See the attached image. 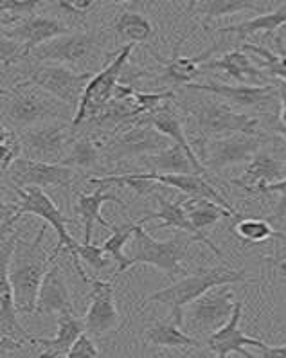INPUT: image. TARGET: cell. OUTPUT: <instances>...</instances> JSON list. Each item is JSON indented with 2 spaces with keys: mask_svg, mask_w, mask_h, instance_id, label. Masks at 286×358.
Returning <instances> with one entry per match:
<instances>
[{
  "mask_svg": "<svg viewBox=\"0 0 286 358\" xmlns=\"http://www.w3.org/2000/svg\"><path fill=\"white\" fill-rule=\"evenodd\" d=\"M182 207H184L185 215L191 220V224L203 232L206 229L213 227L218 224L222 218H238V213H232L227 207L220 206L218 202L209 199H202V196H187L182 200Z\"/></svg>",
  "mask_w": 286,
  "mask_h": 358,
  "instance_id": "27",
  "label": "cell"
},
{
  "mask_svg": "<svg viewBox=\"0 0 286 358\" xmlns=\"http://www.w3.org/2000/svg\"><path fill=\"white\" fill-rule=\"evenodd\" d=\"M89 308L85 312V328L92 337H103L119 326L117 306L114 299V285L101 279H90Z\"/></svg>",
  "mask_w": 286,
  "mask_h": 358,
  "instance_id": "16",
  "label": "cell"
},
{
  "mask_svg": "<svg viewBox=\"0 0 286 358\" xmlns=\"http://www.w3.org/2000/svg\"><path fill=\"white\" fill-rule=\"evenodd\" d=\"M4 180H8L13 189H26V187H71L74 180V168L56 162H43V160L20 157L11 164V168L2 173Z\"/></svg>",
  "mask_w": 286,
  "mask_h": 358,
  "instance_id": "13",
  "label": "cell"
},
{
  "mask_svg": "<svg viewBox=\"0 0 286 358\" xmlns=\"http://www.w3.org/2000/svg\"><path fill=\"white\" fill-rule=\"evenodd\" d=\"M247 281L245 270H234L229 266H200L190 275H184L180 281H175L171 287L148 295L146 303H159L169 308V319L184 328V308L193 301L202 297L206 292L222 285H236Z\"/></svg>",
  "mask_w": 286,
  "mask_h": 358,
  "instance_id": "4",
  "label": "cell"
},
{
  "mask_svg": "<svg viewBox=\"0 0 286 358\" xmlns=\"http://www.w3.org/2000/svg\"><path fill=\"white\" fill-rule=\"evenodd\" d=\"M266 137L263 134H229L220 135V137H210V139H196L194 148L196 155L203 162L207 169L229 168V166L245 164L252 159L257 152H261V146L265 144Z\"/></svg>",
  "mask_w": 286,
  "mask_h": 358,
  "instance_id": "11",
  "label": "cell"
},
{
  "mask_svg": "<svg viewBox=\"0 0 286 358\" xmlns=\"http://www.w3.org/2000/svg\"><path fill=\"white\" fill-rule=\"evenodd\" d=\"M143 225L144 224L139 220V227L135 229V234L131 238L134 256L130 257V268L135 265H150L164 272L171 279L184 275V259L190 252L191 243H194L193 236L187 232H182L169 240H157Z\"/></svg>",
  "mask_w": 286,
  "mask_h": 358,
  "instance_id": "5",
  "label": "cell"
},
{
  "mask_svg": "<svg viewBox=\"0 0 286 358\" xmlns=\"http://www.w3.org/2000/svg\"><path fill=\"white\" fill-rule=\"evenodd\" d=\"M173 141L164 134H160L153 124L148 122H135L131 127L122 128L112 135L105 148V157L110 160L144 159L148 155L164 150Z\"/></svg>",
  "mask_w": 286,
  "mask_h": 358,
  "instance_id": "14",
  "label": "cell"
},
{
  "mask_svg": "<svg viewBox=\"0 0 286 358\" xmlns=\"http://www.w3.org/2000/svg\"><path fill=\"white\" fill-rule=\"evenodd\" d=\"M202 71H222L241 85H266L270 78L243 51H231L218 59H207L202 64Z\"/></svg>",
  "mask_w": 286,
  "mask_h": 358,
  "instance_id": "23",
  "label": "cell"
},
{
  "mask_svg": "<svg viewBox=\"0 0 286 358\" xmlns=\"http://www.w3.org/2000/svg\"><path fill=\"white\" fill-rule=\"evenodd\" d=\"M279 87V97H281V112H279V127L286 128V83L281 81Z\"/></svg>",
  "mask_w": 286,
  "mask_h": 358,
  "instance_id": "44",
  "label": "cell"
},
{
  "mask_svg": "<svg viewBox=\"0 0 286 358\" xmlns=\"http://www.w3.org/2000/svg\"><path fill=\"white\" fill-rule=\"evenodd\" d=\"M94 72H81L59 64H36L27 69L26 80L78 110Z\"/></svg>",
  "mask_w": 286,
  "mask_h": 358,
  "instance_id": "12",
  "label": "cell"
},
{
  "mask_svg": "<svg viewBox=\"0 0 286 358\" xmlns=\"http://www.w3.org/2000/svg\"><path fill=\"white\" fill-rule=\"evenodd\" d=\"M259 357L263 358H286V345H269L261 350Z\"/></svg>",
  "mask_w": 286,
  "mask_h": 358,
  "instance_id": "43",
  "label": "cell"
},
{
  "mask_svg": "<svg viewBox=\"0 0 286 358\" xmlns=\"http://www.w3.org/2000/svg\"><path fill=\"white\" fill-rule=\"evenodd\" d=\"M101 56V43L97 34L69 33L36 47L29 58L38 64H59L81 72H94Z\"/></svg>",
  "mask_w": 286,
  "mask_h": 358,
  "instance_id": "8",
  "label": "cell"
},
{
  "mask_svg": "<svg viewBox=\"0 0 286 358\" xmlns=\"http://www.w3.org/2000/svg\"><path fill=\"white\" fill-rule=\"evenodd\" d=\"M270 263H273L276 265V268L279 270V274H281L283 281L286 282V257H281V259H272V257H266Z\"/></svg>",
  "mask_w": 286,
  "mask_h": 358,
  "instance_id": "45",
  "label": "cell"
},
{
  "mask_svg": "<svg viewBox=\"0 0 286 358\" xmlns=\"http://www.w3.org/2000/svg\"><path fill=\"white\" fill-rule=\"evenodd\" d=\"M134 47L135 43H127L124 47H121V51L112 55L108 65L90 78L83 97H81L80 106L76 110V115H74V121H72L74 128L97 117L112 103L115 96V89H117L119 81H121L124 67L128 65Z\"/></svg>",
  "mask_w": 286,
  "mask_h": 358,
  "instance_id": "9",
  "label": "cell"
},
{
  "mask_svg": "<svg viewBox=\"0 0 286 358\" xmlns=\"http://www.w3.org/2000/svg\"><path fill=\"white\" fill-rule=\"evenodd\" d=\"M27 58H29V56H27L26 49H24V45H22L20 42L2 34V67H4V71Z\"/></svg>",
  "mask_w": 286,
  "mask_h": 358,
  "instance_id": "39",
  "label": "cell"
},
{
  "mask_svg": "<svg viewBox=\"0 0 286 358\" xmlns=\"http://www.w3.org/2000/svg\"><path fill=\"white\" fill-rule=\"evenodd\" d=\"M144 160L159 173H196L200 175L190 153L177 143H171L168 148L153 153V155L144 157Z\"/></svg>",
  "mask_w": 286,
  "mask_h": 358,
  "instance_id": "28",
  "label": "cell"
},
{
  "mask_svg": "<svg viewBox=\"0 0 286 358\" xmlns=\"http://www.w3.org/2000/svg\"><path fill=\"white\" fill-rule=\"evenodd\" d=\"M74 106L27 80L2 89V122L18 131L55 119L74 121Z\"/></svg>",
  "mask_w": 286,
  "mask_h": 358,
  "instance_id": "2",
  "label": "cell"
},
{
  "mask_svg": "<svg viewBox=\"0 0 286 358\" xmlns=\"http://www.w3.org/2000/svg\"><path fill=\"white\" fill-rule=\"evenodd\" d=\"M185 89L193 92H203L216 96L223 101H229L236 106H259L273 101L276 94H279L278 85H229L222 81H209V83H190Z\"/></svg>",
  "mask_w": 286,
  "mask_h": 358,
  "instance_id": "17",
  "label": "cell"
},
{
  "mask_svg": "<svg viewBox=\"0 0 286 358\" xmlns=\"http://www.w3.org/2000/svg\"><path fill=\"white\" fill-rule=\"evenodd\" d=\"M187 36H190V34H184V36L178 40L177 45H175V49H173L171 58L169 59H162L155 51H152V49H150V52L155 56L157 62H159V64L164 67L166 80L171 81L173 85H180V87H185V85L193 83L194 78H196L198 74H200V71H202L203 62H207V58H209V56L213 55L216 49V47L213 45L210 49H207V51L202 52L200 56H180L178 55V51H180L182 42H184Z\"/></svg>",
  "mask_w": 286,
  "mask_h": 358,
  "instance_id": "25",
  "label": "cell"
},
{
  "mask_svg": "<svg viewBox=\"0 0 286 358\" xmlns=\"http://www.w3.org/2000/svg\"><path fill=\"white\" fill-rule=\"evenodd\" d=\"M103 0H58V6L64 9L65 13L76 15V17H85L96 11L101 6Z\"/></svg>",
  "mask_w": 286,
  "mask_h": 358,
  "instance_id": "42",
  "label": "cell"
},
{
  "mask_svg": "<svg viewBox=\"0 0 286 358\" xmlns=\"http://www.w3.org/2000/svg\"><path fill=\"white\" fill-rule=\"evenodd\" d=\"M241 313H243V303H241V301H236L234 312H232L231 319H229L222 328L215 329V331L209 335V338H207L209 350L218 358H227L229 355L232 353H238L245 358H256V355L247 351V345H252V348H257V350H263L266 345L265 342L259 341V338L247 337V335L241 331Z\"/></svg>",
  "mask_w": 286,
  "mask_h": 358,
  "instance_id": "18",
  "label": "cell"
},
{
  "mask_svg": "<svg viewBox=\"0 0 286 358\" xmlns=\"http://www.w3.org/2000/svg\"><path fill=\"white\" fill-rule=\"evenodd\" d=\"M216 99L198 97V99H193V103L184 105V110L190 115V121L200 131L198 139H210V137L238 134V131L261 135L259 121L256 117L240 114V112L232 110L229 103L216 101Z\"/></svg>",
  "mask_w": 286,
  "mask_h": 358,
  "instance_id": "6",
  "label": "cell"
},
{
  "mask_svg": "<svg viewBox=\"0 0 286 358\" xmlns=\"http://www.w3.org/2000/svg\"><path fill=\"white\" fill-rule=\"evenodd\" d=\"M0 150H2V173L8 171L15 160L24 155L20 134L4 122H2V130H0Z\"/></svg>",
  "mask_w": 286,
  "mask_h": 358,
  "instance_id": "36",
  "label": "cell"
},
{
  "mask_svg": "<svg viewBox=\"0 0 286 358\" xmlns=\"http://www.w3.org/2000/svg\"><path fill=\"white\" fill-rule=\"evenodd\" d=\"M114 31L124 43H144L153 36L152 22L139 13L119 15Z\"/></svg>",
  "mask_w": 286,
  "mask_h": 358,
  "instance_id": "33",
  "label": "cell"
},
{
  "mask_svg": "<svg viewBox=\"0 0 286 358\" xmlns=\"http://www.w3.org/2000/svg\"><path fill=\"white\" fill-rule=\"evenodd\" d=\"M106 202H114V203H119V206H124L121 196H117V194L112 191V187L108 186H96L94 193L78 194L74 209H76V215L80 216L81 222H83L85 225L83 241H92V229L96 224H99L101 227L112 229V225H110L108 222L101 216V207L103 203Z\"/></svg>",
  "mask_w": 286,
  "mask_h": 358,
  "instance_id": "26",
  "label": "cell"
},
{
  "mask_svg": "<svg viewBox=\"0 0 286 358\" xmlns=\"http://www.w3.org/2000/svg\"><path fill=\"white\" fill-rule=\"evenodd\" d=\"M43 238L45 227H40L33 241L18 240L17 249L9 262V279L13 285L15 303L22 315H34L43 278L52 262L64 250L56 245L51 254H45Z\"/></svg>",
  "mask_w": 286,
  "mask_h": 358,
  "instance_id": "1",
  "label": "cell"
},
{
  "mask_svg": "<svg viewBox=\"0 0 286 358\" xmlns=\"http://www.w3.org/2000/svg\"><path fill=\"white\" fill-rule=\"evenodd\" d=\"M78 256H80L81 262H85L87 265H90L96 270H105L110 263V256L103 250V247L94 245L92 241H83V243H80V247H78Z\"/></svg>",
  "mask_w": 286,
  "mask_h": 358,
  "instance_id": "38",
  "label": "cell"
},
{
  "mask_svg": "<svg viewBox=\"0 0 286 358\" xmlns=\"http://www.w3.org/2000/svg\"><path fill=\"white\" fill-rule=\"evenodd\" d=\"M69 33H72V31L65 26L64 22L51 17H36V15H29V17L22 18L20 22H17L13 26L2 27V34L20 42L24 49H26L27 56H31V52L36 47L42 45V43L51 42V40Z\"/></svg>",
  "mask_w": 286,
  "mask_h": 358,
  "instance_id": "19",
  "label": "cell"
},
{
  "mask_svg": "<svg viewBox=\"0 0 286 358\" xmlns=\"http://www.w3.org/2000/svg\"><path fill=\"white\" fill-rule=\"evenodd\" d=\"M115 4H124V2H130V0H114Z\"/></svg>",
  "mask_w": 286,
  "mask_h": 358,
  "instance_id": "48",
  "label": "cell"
},
{
  "mask_svg": "<svg viewBox=\"0 0 286 358\" xmlns=\"http://www.w3.org/2000/svg\"><path fill=\"white\" fill-rule=\"evenodd\" d=\"M281 178H285V162L266 152H257L247 162L241 178H232L231 184L241 187L247 193H261L263 187Z\"/></svg>",
  "mask_w": 286,
  "mask_h": 358,
  "instance_id": "22",
  "label": "cell"
},
{
  "mask_svg": "<svg viewBox=\"0 0 286 358\" xmlns=\"http://www.w3.org/2000/svg\"><path fill=\"white\" fill-rule=\"evenodd\" d=\"M198 2H200V0H190V2H187V15L193 13L194 9H196Z\"/></svg>",
  "mask_w": 286,
  "mask_h": 358,
  "instance_id": "46",
  "label": "cell"
},
{
  "mask_svg": "<svg viewBox=\"0 0 286 358\" xmlns=\"http://www.w3.org/2000/svg\"><path fill=\"white\" fill-rule=\"evenodd\" d=\"M196 11L198 15H202L203 26H207V22L215 20V18L231 17V15L241 13V11L265 13L263 8L257 6V0H200Z\"/></svg>",
  "mask_w": 286,
  "mask_h": 358,
  "instance_id": "32",
  "label": "cell"
},
{
  "mask_svg": "<svg viewBox=\"0 0 286 358\" xmlns=\"http://www.w3.org/2000/svg\"><path fill=\"white\" fill-rule=\"evenodd\" d=\"M278 131H279V134H281V135H283V139H285V141H286V128L279 127V124H278Z\"/></svg>",
  "mask_w": 286,
  "mask_h": 358,
  "instance_id": "47",
  "label": "cell"
},
{
  "mask_svg": "<svg viewBox=\"0 0 286 358\" xmlns=\"http://www.w3.org/2000/svg\"><path fill=\"white\" fill-rule=\"evenodd\" d=\"M234 304V292L231 290V285H222L206 292L202 297L185 306V322L200 331H215L231 319Z\"/></svg>",
  "mask_w": 286,
  "mask_h": 358,
  "instance_id": "15",
  "label": "cell"
},
{
  "mask_svg": "<svg viewBox=\"0 0 286 358\" xmlns=\"http://www.w3.org/2000/svg\"><path fill=\"white\" fill-rule=\"evenodd\" d=\"M83 331H87V328H85V320L78 319L76 313H58L55 337H33L31 344H36L42 348V353H40L42 357H67L72 344L78 341V337H80Z\"/></svg>",
  "mask_w": 286,
  "mask_h": 358,
  "instance_id": "24",
  "label": "cell"
},
{
  "mask_svg": "<svg viewBox=\"0 0 286 358\" xmlns=\"http://www.w3.org/2000/svg\"><path fill=\"white\" fill-rule=\"evenodd\" d=\"M146 338L152 342L157 348H175V350H182V348H198L200 342L193 338L191 335L182 329L173 319L168 322H155L152 328L146 329Z\"/></svg>",
  "mask_w": 286,
  "mask_h": 358,
  "instance_id": "30",
  "label": "cell"
},
{
  "mask_svg": "<svg viewBox=\"0 0 286 358\" xmlns=\"http://www.w3.org/2000/svg\"><path fill=\"white\" fill-rule=\"evenodd\" d=\"M234 234L241 241H247V243H263V241L270 240V238L286 240L283 232L273 231L270 222L263 218H238L234 225Z\"/></svg>",
  "mask_w": 286,
  "mask_h": 358,
  "instance_id": "34",
  "label": "cell"
},
{
  "mask_svg": "<svg viewBox=\"0 0 286 358\" xmlns=\"http://www.w3.org/2000/svg\"><path fill=\"white\" fill-rule=\"evenodd\" d=\"M279 194V202L273 209V222H279L281 224L283 220L286 218V177L281 178L278 182H272L269 186H265L261 189V194Z\"/></svg>",
  "mask_w": 286,
  "mask_h": 358,
  "instance_id": "41",
  "label": "cell"
},
{
  "mask_svg": "<svg viewBox=\"0 0 286 358\" xmlns=\"http://www.w3.org/2000/svg\"><path fill=\"white\" fill-rule=\"evenodd\" d=\"M15 193L18 196V203H2V238L9 236L13 232L15 224L24 216H38L47 225H51L55 229V232L58 234L56 245L67 250L72 259V265L80 274V278L85 282H90V278L85 274L81 259L78 256L80 241L74 240L71 236V232L67 231V224L71 220L59 211L58 206L45 193V189H42V187H26V189H15Z\"/></svg>",
  "mask_w": 286,
  "mask_h": 358,
  "instance_id": "3",
  "label": "cell"
},
{
  "mask_svg": "<svg viewBox=\"0 0 286 358\" xmlns=\"http://www.w3.org/2000/svg\"><path fill=\"white\" fill-rule=\"evenodd\" d=\"M155 196L157 200H159V209L153 213H148L144 218H141L143 224H148V222H152V220H159V229H177V231L180 232H187V234L193 236V240L196 241V243L207 245L218 257L223 256L222 250H220L203 232H200L193 224H191V220L187 218L184 207H182V200L171 202V200L166 199L164 194L160 193H155Z\"/></svg>",
  "mask_w": 286,
  "mask_h": 358,
  "instance_id": "21",
  "label": "cell"
},
{
  "mask_svg": "<svg viewBox=\"0 0 286 358\" xmlns=\"http://www.w3.org/2000/svg\"><path fill=\"white\" fill-rule=\"evenodd\" d=\"M285 177H286V160H285Z\"/></svg>",
  "mask_w": 286,
  "mask_h": 358,
  "instance_id": "49",
  "label": "cell"
},
{
  "mask_svg": "<svg viewBox=\"0 0 286 358\" xmlns=\"http://www.w3.org/2000/svg\"><path fill=\"white\" fill-rule=\"evenodd\" d=\"M286 24V4L278 8L272 13H261L259 17L250 18V20L240 22V24H232V26L216 27V31L222 34H238L240 38L245 36H252L257 33H273L279 27Z\"/></svg>",
  "mask_w": 286,
  "mask_h": 358,
  "instance_id": "29",
  "label": "cell"
},
{
  "mask_svg": "<svg viewBox=\"0 0 286 358\" xmlns=\"http://www.w3.org/2000/svg\"><path fill=\"white\" fill-rule=\"evenodd\" d=\"M243 51L254 52L257 56L256 64L269 74L270 78H279L286 83V52H273L266 47L254 45V43H243Z\"/></svg>",
  "mask_w": 286,
  "mask_h": 358,
  "instance_id": "35",
  "label": "cell"
},
{
  "mask_svg": "<svg viewBox=\"0 0 286 358\" xmlns=\"http://www.w3.org/2000/svg\"><path fill=\"white\" fill-rule=\"evenodd\" d=\"M139 227V222H127L122 225H112V234L101 245L103 250L117 263V274L130 270V257L124 254V247L134 238L135 229Z\"/></svg>",
  "mask_w": 286,
  "mask_h": 358,
  "instance_id": "31",
  "label": "cell"
},
{
  "mask_svg": "<svg viewBox=\"0 0 286 358\" xmlns=\"http://www.w3.org/2000/svg\"><path fill=\"white\" fill-rule=\"evenodd\" d=\"M99 355L101 353L97 350L92 335H90L89 331H83L80 337H78V341L72 344L67 358H97Z\"/></svg>",
  "mask_w": 286,
  "mask_h": 358,
  "instance_id": "40",
  "label": "cell"
},
{
  "mask_svg": "<svg viewBox=\"0 0 286 358\" xmlns=\"http://www.w3.org/2000/svg\"><path fill=\"white\" fill-rule=\"evenodd\" d=\"M40 313H56V315L58 313H76L74 304H72L65 270L56 262H52V265L49 266L42 281V287H40L34 315H40Z\"/></svg>",
  "mask_w": 286,
  "mask_h": 358,
  "instance_id": "20",
  "label": "cell"
},
{
  "mask_svg": "<svg viewBox=\"0 0 286 358\" xmlns=\"http://www.w3.org/2000/svg\"><path fill=\"white\" fill-rule=\"evenodd\" d=\"M20 231H13L9 236L2 238L0 247V353L8 355L9 351L20 350L22 345L31 344L27 329L18 320V308L15 303L13 285L9 279V262L18 243Z\"/></svg>",
  "mask_w": 286,
  "mask_h": 358,
  "instance_id": "7",
  "label": "cell"
},
{
  "mask_svg": "<svg viewBox=\"0 0 286 358\" xmlns=\"http://www.w3.org/2000/svg\"><path fill=\"white\" fill-rule=\"evenodd\" d=\"M43 0H0V13H2V27H9L29 17L34 9L40 8Z\"/></svg>",
  "mask_w": 286,
  "mask_h": 358,
  "instance_id": "37",
  "label": "cell"
},
{
  "mask_svg": "<svg viewBox=\"0 0 286 358\" xmlns=\"http://www.w3.org/2000/svg\"><path fill=\"white\" fill-rule=\"evenodd\" d=\"M18 134H20L22 148H24L22 157L64 164L72 141L76 137V128L72 121L55 119V121H45L24 128Z\"/></svg>",
  "mask_w": 286,
  "mask_h": 358,
  "instance_id": "10",
  "label": "cell"
}]
</instances>
